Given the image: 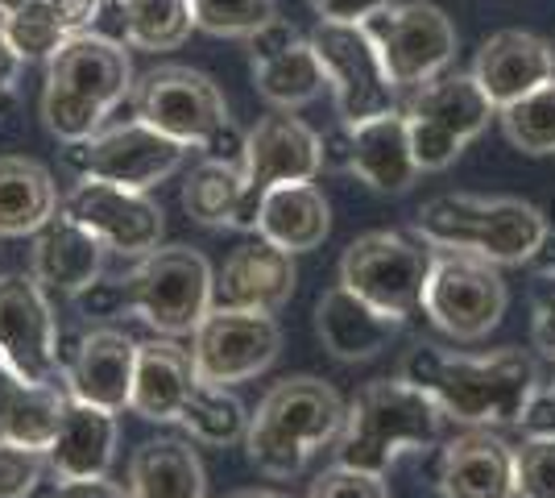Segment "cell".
<instances>
[{"label": "cell", "instance_id": "6da1fadb", "mask_svg": "<svg viewBox=\"0 0 555 498\" xmlns=\"http://www.w3.org/2000/svg\"><path fill=\"white\" fill-rule=\"evenodd\" d=\"M398 379L427 391L443 416L464 427L518 424L539 391V370L522 349L443 354L436 345H415Z\"/></svg>", "mask_w": 555, "mask_h": 498}, {"label": "cell", "instance_id": "7a4b0ae2", "mask_svg": "<svg viewBox=\"0 0 555 498\" xmlns=\"http://www.w3.org/2000/svg\"><path fill=\"white\" fill-rule=\"evenodd\" d=\"M133 95V63L125 42L108 34H70L47 63L42 120L59 142H83L100 133L116 104Z\"/></svg>", "mask_w": 555, "mask_h": 498}, {"label": "cell", "instance_id": "3957f363", "mask_svg": "<svg viewBox=\"0 0 555 498\" xmlns=\"http://www.w3.org/2000/svg\"><path fill=\"white\" fill-rule=\"evenodd\" d=\"M440 404L406 379H377L361 386L345 407V424L336 436V465L382 474L402 452H423L443 432Z\"/></svg>", "mask_w": 555, "mask_h": 498}, {"label": "cell", "instance_id": "277c9868", "mask_svg": "<svg viewBox=\"0 0 555 498\" xmlns=\"http://www.w3.org/2000/svg\"><path fill=\"white\" fill-rule=\"evenodd\" d=\"M415 233L427 245L468 250L498 266H522L539 258L547 241V216L514 195H436L415 216Z\"/></svg>", "mask_w": 555, "mask_h": 498}, {"label": "cell", "instance_id": "5b68a950", "mask_svg": "<svg viewBox=\"0 0 555 498\" xmlns=\"http://www.w3.org/2000/svg\"><path fill=\"white\" fill-rule=\"evenodd\" d=\"M345 404L340 395L320 379H286L257 404L249 416L245 449L257 474L266 477H295L307 470L315 449L340 436Z\"/></svg>", "mask_w": 555, "mask_h": 498}, {"label": "cell", "instance_id": "8992f818", "mask_svg": "<svg viewBox=\"0 0 555 498\" xmlns=\"http://www.w3.org/2000/svg\"><path fill=\"white\" fill-rule=\"evenodd\" d=\"M125 311L145 320L158 336H191L216 304V274L191 245H158L120 279Z\"/></svg>", "mask_w": 555, "mask_h": 498}, {"label": "cell", "instance_id": "52a82bcc", "mask_svg": "<svg viewBox=\"0 0 555 498\" xmlns=\"http://www.w3.org/2000/svg\"><path fill=\"white\" fill-rule=\"evenodd\" d=\"M506 279L498 261L431 245V270L423 283V311L452 341H481L506 316Z\"/></svg>", "mask_w": 555, "mask_h": 498}, {"label": "cell", "instance_id": "ba28073f", "mask_svg": "<svg viewBox=\"0 0 555 498\" xmlns=\"http://www.w3.org/2000/svg\"><path fill=\"white\" fill-rule=\"evenodd\" d=\"M320 170H324L320 133L307 120L291 113L261 117L245 133V150H241V208L232 229L257 233L261 200L282 183H311Z\"/></svg>", "mask_w": 555, "mask_h": 498}, {"label": "cell", "instance_id": "9c48e42d", "mask_svg": "<svg viewBox=\"0 0 555 498\" xmlns=\"http://www.w3.org/2000/svg\"><path fill=\"white\" fill-rule=\"evenodd\" d=\"M431 270V245L411 233L377 229L357 238L340 258V283L398 320L423 308V283Z\"/></svg>", "mask_w": 555, "mask_h": 498}, {"label": "cell", "instance_id": "30bf717a", "mask_svg": "<svg viewBox=\"0 0 555 498\" xmlns=\"http://www.w3.org/2000/svg\"><path fill=\"white\" fill-rule=\"evenodd\" d=\"M311 47L320 54V67L345 125H361L398 108V84L386 72L365 25L320 22L311 29Z\"/></svg>", "mask_w": 555, "mask_h": 498}, {"label": "cell", "instance_id": "8fae6325", "mask_svg": "<svg viewBox=\"0 0 555 498\" xmlns=\"http://www.w3.org/2000/svg\"><path fill=\"white\" fill-rule=\"evenodd\" d=\"M63 158L79 179H104L116 188L150 191L183 166L186 145L133 117L113 129H100L83 142H67Z\"/></svg>", "mask_w": 555, "mask_h": 498}, {"label": "cell", "instance_id": "7c38bea8", "mask_svg": "<svg viewBox=\"0 0 555 498\" xmlns=\"http://www.w3.org/2000/svg\"><path fill=\"white\" fill-rule=\"evenodd\" d=\"M365 29L398 88H423L456 59V25L448 22L440 4L427 0L390 4L373 13Z\"/></svg>", "mask_w": 555, "mask_h": 498}, {"label": "cell", "instance_id": "4fadbf2b", "mask_svg": "<svg viewBox=\"0 0 555 498\" xmlns=\"http://www.w3.org/2000/svg\"><path fill=\"white\" fill-rule=\"evenodd\" d=\"M278 349H282V329L270 311L211 304L199 329L191 332L195 374L211 386H236V382L257 379L261 370L274 366Z\"/></svg>", "mask_w": 555, "mask_h": 498}, {"label": "cell", "instance_id": "5bb4252c", "mask_svg": "<svg viewBox=\"0 0 555 498\" xmlns=\"http://www.w3.org/2000/svg\"><path fill=\"white\" fill-rule=\"evenodd\" d=\"M133 108H138V120L183 142L186 150L191 145L204 150L211 133L229 125L224 92L204 72H191V67H158L141 75L133 84Z\"/></svg>", "mask_w": 555, "mask_h": 498}, {"label": "cell", "instance_id": "9a60e30c", "mask_svg": "<svg viewBox=\"0 0 555 498\" xmlns=\"http://www.w3.org/2000/svg\"><path fill=\"white\" fill-rule=\"evenodd\" d=\"M0 357L29 382L63 386L59 320L42 283L25 270L0 274Z\"/></svg>", "mask_w": 555, "mask_h": 498}, {"label": "cell", "instance_id": "2e32d148", "mask_svg": "<svg viewBox=\"0 0 555 498\" xmlns=\"http://www.w3.org/2000/svg\"><path fill=\"white\" fill-rule=\"evenodd\" d=\"M59 208L75 216L88 233L100 238L108 254H120V258H145L163 241V208L150 200V191L116 188L104 179H79Z\"/></svg>", "mask_w": 555, "mask_h": 498}, {"label": "cell", "instance_id": "e0dca14e", "mask_svg": "<svg viewBox=\"0 0 555 498\" xmlns=\"http://www.w3.org/2000/svg\"><path fill=\"white\" fill-rule=\"evenodd\" d=\"M138 341L116 329H92L63 354V386L70 399H83L104 411H125L133 404Z\"/></svg>", "mask_w": 555, "mask_h": 498}, {"label": "cell", "instance_id": "ac0fdd59", "mask_svg": "<svg viewBox=\"0 0 555 498\" xmlns=\"http://www.w3.org/2000/svg\"><path fill=\"white\" fill-rule=\"evenodd\" d=\"M436 486L443 498H518L514 445L489 427H468L443 445Z\"/></svg>", "mask_w": 555, "mask_h": 498}, {"label": "cell", "instance_id": "d6986e66", "mask_svg": "<svg viewBox=\"0 0 555 498\" xmlns=\"http://www.w3.org/2000/svg\"><path fill=\"white\" fill-rule=\"evenodd\" d=\"M295 254L278 250L274 241L254 238L236 245L216 274V304L245 311H282L295 295Z\"/></svg>", "mask_w": 555, "mask_h": 498}, {"label": "cell", "instance_id": "ffe728a7", "mask_svg": "<svg viewBox=\"0 0 555 498\" xmlns=\"http://www.w3.org/2000/svg\"><path fill=\"white\" fill-rule=\"evenodd\" d=\"M104 245L95 233H88L75 216L63 208L50 216L47 225L34 233V250H29V274L42 283L47 295H67L75 299L79 291L100 279L104 270Z\"/></svg>", "mask_w": 555, "mask_h": 498}, {"label": "cell", "instance_id": "44dd1931", "mask_svg": "<svg viewBox=\"0 0 555 498\" xmlns=\"http://www.w3.org/2000/svg\"><path fill=\"white\" fill-rule=\"evenodd\" d=\"M555 75V47L527 29H502L477 50L473 79L493 100V108H506L514 100L534 92Z\"/></svg>", "mask_w": 555, "mask_h": 498}, {"label": "cell", "instance_id": "7402d4cb", "mask_svg": "<svg viewBox=\"0 0 555 498\" xmlns=\"http://www.w3.org/2000/svg\"><path fill=\"white\" fill-rule=\"evenodd\" d=\"M402 329V320L390 311L373 308L370 299H361L345 283L327 286L315 304V332L320 345L336 361H370L377 357Z\"/></svg>", "mask_w": 555, "mask_h": 498}, {"label": "cell", "instance_id": "603a6c76", "mask_svg": "<svg viewBox=\"0 0 555 498\" xmlns=\"http://www.w3.org/2000/svg\"><path fill=\"white\" fill-rule=\"evenodd\" d=\"M191 349L175 345V336H150L138 345V374H133V404L129 411H138L150 424H179L191 391L199 386Z\"/></svg>", "mask_w": 555, "mask_h": 498}, {"label": "cell", "instance_id": "cb8c5ba5", "mask_svg": "<svg viewBox=\"0 0 555 498\" xmlns=\"http://www.w3.org/2000/svg\"><path fill=\"white\" fill-rule=\"evenodd\" d=\"M42 452H47V470L59 482L104 477L116 457V411H104L83 399H67L63 420Z\"/></svg>", "mask_w": 555, "mask_h": 498}, {"label": "cell", "instance_id": "d4e9b609", "mask_svg": "<svg viewBox=\"0 0 555 498\" xmlns=\"http://www.w3.org/2000/svg\"><path fill=\"white\" fill-rule=\"evenodd\" d=\"M348 170L370 183L373 191H406L415 183L418 163L415 150H411V125H406V113H382L373 120H361L352 125V163Z\"/></svg>", "mask_w": 555, "mask_h": 498}, {"label": "cell", "instance_id": "484cf974", "mask_svg": "<svg viewBox=\"0 0 555 498\" xmlns=\"http://www.w3.org/2000/svg\"><path fill=\"white\" fill-rule=\"evenodd\" d=\"M332 229L324 191L315 183H282L261 200L257 213V238L274 241L286 254H307L320 250Z\"/></svg>", "mask_w": 555, "mask_h": 498}, {"label": "cell", "instance_id": "4316f807", "mask_svg": "<svg viewBox=\"0 0 555 498\" xmlns=\"http://www.w3.org/2000/svg\"><path fill=\"white\" fill-rule=\"evenodd\" d=\"M67 386L29 382L0 357V436L29 449H47L67 407Z\"/></svg>", "mask_w": 555, "mask_h": 498}, {"label": "cell", "instance_id": "83f0119b", "mask_svg": "<svg viewBox=\"0 0 555 498\" xmlns=\"http://www.w3.org/2000/svg\"><path fill=\"white\" fill-rule=\"evenodd\" d=\"M406 117L431 120V125H440V129H448L452 138H461L468 145L477 133H486V125L498 117V108L481 92V84L473 79V72L468 75L452 72V75H436L423 88H415L411 104H406Z\"/></svg>", "mask_w": 555, "mask_h": 498}, {"label": "cell", "instance_id": "f1b7e54d", "mask_svg": "<svg viewBox=\"0 0 555 498\" xmlns=\"http://www.w3.org/2000/svg\"><path fill=\"white\" fill-rule=\"evenodd\" d=\"M59 213L50 170L22 154L0 158V238H34Z\"/></svg>", "mask_w": 555, "mask_h": 498}, {"label": "cell", "instance_id": "f546056e", "mask_svg": "<svg viewBox=\"0 0 555 498\" xmlns=\"http://www.w3.org/2000/svg\"><path fill=\"white\" fill-rule=\"evenodd\" d=\"M129 490L133 498H204V461L186 440H145L129 457Z\"/></svg>", "mask_w": 555, "mask_h": 498}, {"label": "cell", "instance_id": "4dcf8cb0", "mask_svg": "<svg viewBox=\"0 0 555 498\" xmlns=\"http://www.w3.org/2000/svg\"><path fill=\"white\" fill-rule=\"evenodd\" d=\"M254 84L257 92L266 95L274 108L291 113L311 104L315 95L324 92V67H320V54L311 47V38H299L295 47H286L282 54L270 59H257L254 63Z\"/></svg>", "mask_w": 555, "mask_h": 498}, {"label": "cell", "instance_id": "1f68e13d", "mask_svg": "<svg viewBox=\"0 0 555 498\" xmlns=\"http://www.w3.org/2000/svg\"><path fill=\"white\" fill-rule=\"evenodd\" d=\"M125 13V47L133 50H175L191 38L195 25V0H120Z\"/></svg>", "mask_w": 555, "mask_h": 498}, {"label": "cell", "instance_id": "d6a6232c", "mask_svg": "<svg viewBox=\"0 0 555 498\" xmlns=\"http://www.w3.org/2000/svg\"><path fill=\"white\" fill-rule=\"evenodd\" d=\"M183 208L199 225L232 229L236 208H241V163L208 158V163L195 166L183 183Z\"/></svg>", "mask_w": 555, "mask_h": 498}, {"label": "cell", "instance_id": "836d02e7", "mask_svg": "<svg viewBox=\"0 0 555 498\" xmlns=\"http://www.w3.org/2000/svg\"><path fill=\"white\" fill-rule=\"evenodd\" d=\"M179 424H183L195 440L224 449V445L245 440V432H249V411H245V404L232 395V386L199 382V386L191 391V399H186Z\"/></svg>", "mask_w": 555, "mask_h": 498}, {"label": "cell", "instance_id": "e575fe53", "mask_svg": "<svg viewBox=\"0 0 555 498\" xmlns=\"http://www.w3.org/2000/svg\"><path fill=\"white\" fill-rule=\"evenodd\" d=\"M498 120H502V133L514 150H522L531 158L555 154V75L522 100L498 108Z\"/></svg>", "mask_w": 555, "mask_h": 498}, {"label": "cell", "instance_id": "d590c367", "mask_svg": "<svg viewBox=\"0 0 555 498\" xmlns=\"http://www.w3.org/2000/svg\"><path fill=\"white\" fill-rule=\"evenodd\" d=\"M0 29H4L9 47L17 50L22 63H50L54 50L70 38L67 29L59 25V17L50 13L47 0H29L25 9L9 13V17H0Z\"/></svg>", "mask_w": 555, "mask_h": 498}, {"label": "cell", "instance_id": "8d00e7d4", "mask_svg": "<svg viewBox=\"0 0 555 498\" xmlns=\"http://www.w3.org/2000/svg\"><path fill=\"white\" fill-rule=\"evenodd\" d=\"M274 17V0H195V25L216 38H254Z\"/></svg>", "mask_w": 555, "mask_h": 498}, {"label": "cell", "instance_id": "74e56055", "mask_svg": "<svg viewBox=\"0 0 555 498\" xmlns=\"http://www.w3.org/2000/svg\"><path fill=\"white\" fill-rule=\"evenodd\" d=\"M518 498H555V436H527L514 449Z\"/></svg>", "mask_w": 555, "mask_h": 498}, {"label": "cell", "instance_id": "f35d334b", "mask_svg": "<svg viewBox=\"0 0 555 498\" xmlns=\"http://www.w3.org/2000/svg\"><path fill=\"white\" fill-rule=\"evenodd\" d=\"M47 452L0 436V498H29L42 482Z\"/></svg>", "mask_w": 555, "mask_h": 498}, {"label": "cell", "instance_id": "ab89813d", "mask_svg": "<svg viewBox=\"0 0 555 498\" xmlns=\"http://www.w3.org/2000/svg\"><path fill=\"white\" fill-rule=\"evenodd\" d=\"M406 125H411V150H415L418 170H448V166L461 158L464 142L452 138L448 129L418 117H406Z\"/></svg>", "mask_w": 555, "mask_h": 498}, {"label": "cell", "instance_id": "60d3db41", "mask_svg": "<svg viewBox=\"0 0 555 498\" xmlns=\"http://www.w3.org/2000/svg\"><path fill=\"white\" fill-rule=\"evenodd\" d=\"M311 498H390V486L382 474H365V470H348V465H332L315 477Z\"/></svg>", "mask_w": 555, "mask_h": 498}, {"label": "cell", "instance_id": "b9f144b4", "mask_svg": "<svg viewBox=\"0 0 555 498\" xmlns=\"http://www.w3.org/2000/svg\"><path fill=\"white\" fill-rule=\"evenodd\" d=\"M531 341L547 361H555V270L547 266L531 279Z\"/></svg>", "mask_w": 555, "mask_h": 498}, {"label": "cell", "instance_id": "7bdbcfd3", "mask_svg": "<svg viewBox=\"0 0 555 498\" xmlns=\"http://www.w3.org/2000/svg\"><path fill=\"white\" fill-rule=\"evenodd\" d=\"M311 13L320 22H348V25H365L373 13L390 9L393 0H307Z\"/></svg>", "mask_w": 555, "mask_h": 498}, {"label": "cell", "instance_id": "ee69618b", "mask_svg": "<svg viewBox=\"0 0 555 498\" xmlns=\"http://www.w3.org/2000/svg\"><path fill=\"white\" fill-rule=\"evenodd\" d=\"M47 4L67 34H88L104 13V0H47Z\"/></svg>", "mask_w": 555, "mask_h": 498}, {"label": "cell", "instance_id": "f6af8a7d", "mask_svg": "<svg viewBox=\"0 0 555 498\" xmlns=\"http://www.w3.org/2000/svg\"><path fill=\"white\" fill-rule=\"evenodd\" d=\"M75 304L83 308V316H116V311H125V286H120V279L116 283L95 279L88 291L75 295Z\"/></svg>", "mask_w": 555, "mask_h": 498}, {"label": "cell", "instance_id": "bcb514c9", "mask_svg": "<svg viewBox=\"0 0 555 498\" xmlns=\"http://www.w3.org/2000/svg\"><path fill=\"white\" fill-rule=\"evenodd\" d=\"M299 42V29L291 22H266L261 29H257L254 38H249V50H254V63L257 59H270V54H282L286 47H295Z\"/></svg>", "mask_w": 555, "mask_h": 498}, {"label": "cell", "instance_id": "7dc6e473", "mask_svg": "<svg viewBox=\"0 0 555 498\" xmlns=\"http://www.w3.org/2000/svg\"><path fill=\"white\" fill-rule=\"evenodd\" d=\"M50 498H133V490L116 486L108 477H75V482H59Z\"/></svg>", "mask_w": 555, "mask_h": 498}, {"label": "cell", "instance_id": "c3c4849f", "mask_svg": "<svg viewBox=\"0 0 555 498\" xmlns=\"http://www.w3.org/2000/svg\"><path fill=\"white\" fill-rule=\"evenodd\" d=\"M518 427L527 432V436H555V395L552 391H534L531 404H527V411H522V420H518Z\"/></svg>", "mask_w": 555, "mask_h": 498}, {"label": "cell", "instance_id": "681fc988", "mask_svg": "<svg viewBox=\"0 0 555 498\" xmlns=\"http://www.w3.org/2000/svg\"><path fill=\"white\" fill-rule=\"evenodd\" d=\"M320 154H324V166L332 170H348L352 163V125H336V129H327L324 138H320Z\"/></svg>", "mask_w": 555, "mask_h": 498}, {"label": "cell", "instance_id": "f907efd6", "mask_svg": "<svg viewBox=\"0 0 555 498\" xmlns=\"http://www.w3.org/2000/svg\"><path fill=\"white\" fill-rule=\"evenodd\" d=\"M17 75H22V59H17V50L9 47V38L0 29V92H13Z\"/></svg>", "mask_w": 555, "mask_h": 498}, {"label": "cell", "instance_id": "816d5d0a", "mask_svg": "<svg viewBox=\"0 0 555 498\" xmlns=\"http://www.w3.org/2000/svg\"><path fill=\"white\" fill-rule=\"evenodd\" d=\"M539 258H543V266H547V270H555V233H547L543 250H539Z\"/></svg>", "mask_w": 555, "mask_h": 498}, {"label": "cell", "instance_id": "f5cc1de1", "mask_svg": "<svg viewBox=\"0 0 555 498\" xmlns=\"http://www.w3.org/2000/svg\"><path fill=\"white\" fill-rule=\"evenodd\" d=\"M232 498H291V495H278V490H241V495Z\"/></svg>", "mask_w": 555, "mask_h": 498}, {"label": "cell", "instance_id": "db71d44e", "mask_svg": "<svg viewBox=\"0 0 555 498\" xmlns=\"http://www.w3.org/2000/svg\"><path fill=\"white\" fill-rule=\"evenodd\" d=\"M29 0H0V17H9V13H17V9H25Z\"/></svg>", "mask_w": 555, "mask_h": 498}, {"label": "cell", "instance_id": "11a10c76", "mask_svg": "<svg viewBox=\"0 0 555 498\" xmlns=\"http://www.w3.org/2000/svg\"><path fill=\"white\" fill-rule=\"evenodd\" d=\"M547 391H552V395H555V382H552V386H547Z\"/></svg>", "mask_w": 555, "mask_h": 498}]
</instances>
